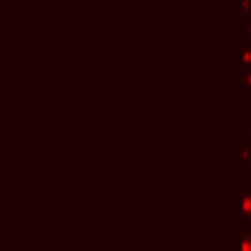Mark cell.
<instances>
[{
  "instance_id": "obj_1",
  "label": "cell",
  "mask_w": 251,
  "mask_h": 251,
  "mask_svg": "<svg viewBox=\"0 0 251 251\" xmlns=\"http://www.w3.org/2000/svg\"><path fill=\"white\" fill-rule=\"evenodd\" d=\"M239 61L243 71L251 67V37H241V47H239Z\"/></svg>"
},
{
  "instance_id": "obj_2",
  "label": "cell",
  "mask_w": 251,
  "mask_h": 251,
  "mask_svg": "<svg viewBox=\"0 0 251 251\" xmlns=\"http://www.w3.org/2000/svg\"><path fill=\"white\" fill-rule=\"evenodd\" d=\"M239 155H241V163H243L245 167H249V165H251V143H249V141H245V139H241V147H239Z\"/></svg>"
},
{
  "instance_id": "obj_3",
  "label": "cell",
  "mask_w": 251,
  "mask_h": 251,
  "mask_svg": "<svg viewBox=\"0 0 251 251\" xmlns=\"http://www.w3.org/2000/svg\"><path fill=\"white\" fill-rule=\"evenodd\" d=\"M241 92H251V67L241 75Z\"/></svg>"
},
{
  "instance_id": "obj_4",
  "label": "cell",
  "mask_w": 251,
  "mask_h": 251,
  "mask_svg": "<svg viewBox=\"0 0 251 251\" xmlns=\"http://www.w3.org/2000/svg\"><path fill=\"white\" fill-rule=\"evenodd\" d=\"M241 139H245V141L251 143V122L249 120H243L241 122Z\"/></svg>"
},
{
  "instance_id": "obj_5",
  "label": "cell",
  "mask_w": 251,
  "mask_h": 251,
  "mask_svg": "<svg viewBox=\"0 0 251 251\" xmlns=\"http://www.w3.org/2000/svg\"><path fill=\"white\" fill-rule=\"evenodd\" d=\"M241 20H251V0H241Z\"/></svg>"
}]
</instances>
